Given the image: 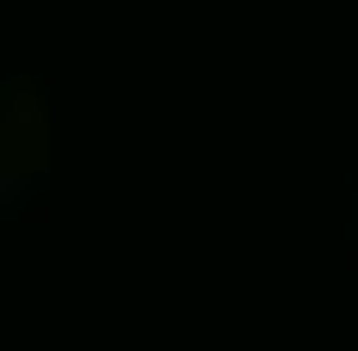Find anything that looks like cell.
Returning <instances> with one entry per match:
<instances>
[{"instance_id": "cell-1", "label": "cell", "mask_w": 358, "mask_h": 351, "mask_svg": "<svg viewBox=\"0 0 358 351\" xmlns=\"http://www.w3.org/2000/svg\"><path fill=\"white\" fill-rule=\"evenodd\" d=\"M56 179V130H50V105L37 93V74L19 68L13 93L0 111V222H19L25 204Z\"/></svg>"}, {"instance_id": "cell-2", "label": "cell", "mask_w": 358, "mask_h": 351, "mask_svg": "<svg viewBox=\"0 0 358 351\" xmlns=\"http://www.w3.org/2000/svg\"><path fill=\"white\" fill-rule=\"evenodd\" d=\"M346 241H358V185H352V216H346Z\"/></svg>"}]
</instances>
